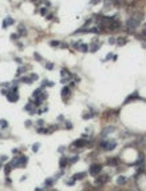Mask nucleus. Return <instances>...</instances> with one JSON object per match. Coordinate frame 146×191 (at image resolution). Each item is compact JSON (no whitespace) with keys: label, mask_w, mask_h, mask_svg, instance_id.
<instances>
[{"label":"nucleus","mask_w":146,"mask_h":191,"mask_svg":"<svg viewBox=\"0 0 146 191\" xmlns=\"http://www.w3.org/2000/svg\"><path fill=\"white\" fill-rule=\"evenodd\" d=\"M138 24H140L138 19H134V18L129 19V20H127V23H126V26H127V31H129L130 34H133V31L138 27Z\"/></svg>","instance_id":"obj_1"},{"label":"nucleus","mask_w":146,"mask_h":191,"mask_svg":"<svg viewBox=\"0 0 146 191\" xmlns=\"http://www.w3.org/2000/svg\"><path fill=\"white\" fill-rule=\"evenodd\" d=\"M101 171H102V166L101 164H93L90 167V174L91 175H98Z\"/></svg>","instance_id":"obj_2"},{"label":"nucleus","mask_w":146,"mask_h":191,"mask_svg":"<svg viewBox=\"0 0 146 191\" xmlns=\"http://www.w3.org/2000/svg\"><path fill=\"white\" fill-rule=\"evenodd\" d=\"M101 147H103V148H106V150H111V148H114L115 147V143L114 142H103V143H101Z\"/></svg>","instance_id":"obj_3"},{"label":"nucleus","mask_w":146,"mask_h":191,"mask_svg":"<svg viewBox=\"0 0 146 191\" xmlns=\"http://www.w3.org/2000/svg\"><path fill=\"white\" fill-rule=\"evenodd\" d=\"M19 98H18V92H11L10 95H8V100L10 102H16Z\"/></svg>","instance_id":"obj_4"},{"label":"nucleus","mask_w":146,"mask_h":191,"mask_svg":"<svg viewBox=\"0 0 146 191\" xmlns=\"http://www.w3.org/2000/svg\"><path fill=\"white\" fill-rule=\"evenodd\" d=\"M12 23H13V20H12L11 18H7V19L4 20V23H3V27H4V28H7L8 26H11Z\"/></svg>","instance_id":"obj_5"},{"label":"nucleus","mask_w":146,"mask_h":191,"mask_svg":"<svg viewBox=\"0 0 146 191\" xmlns=\"http://www.w3.org/2000/svg\"><path fill=\"white\" fill-rule=\"evenodd\" d=\"M68 92H70V88H68V87H64V88L62 90V96H67V95H68Z\"/></svg>","instance_id":"obj_6"},{"label":"nucleus","mask_w":146,"mask_h":191,"mask_svg":"<svg viewBox=\"0 0 146 191\" xmlns=\"http://www.w3.org/2000/svg\"><path fill=\"white\" fill-rule=\"evenodd\" d=\"M107 179H109V178H107L106 175H103V177H101V178H98V180H97V182H98V183H105V182H106Z\"/></svg>","instance_id":"obj_7"},{"label":"nucleus","mask_w":146,"mask_h":191,"mask_svg":"<svg viewBox=\"0 0 146 191\" xmlns=\"http://www.w3.org/2000/svg\"><path fill=\"white\" fill-rule=\"evenodd\" d=\"M98 48H99V44H98V43L95 42V44H94L93 47H91V52H95V51H97Z\"/></svg>","instance_id":"obj_8"},{"label":"nucleus","mask_w":146,"mask_h":191,"mask_svg":"<svg viewBox=\"0 0 146 191\" xmlns=\"http://www.w3.org/2000/svg\"><path fill=\"white\" fill-rule=\"evenodd\" d=\"M125 182H126V178L125 177H119L118 178V183H119V185H123Z\"/></svg>","instance_id":"obj_9"},{"label":"nucleus","mask_w":146,"mask_h":191,"mask_svg":"<svg viewBox=\"0 0 146 191\" xmlns=\"http://www.w3.org/2000/svg\"><path fill=\"white\" fill-rule=\"evenodd\" d=\"M83 144H84L83 140H76V142L74 143V146H78V147H79V146H83Z\"/></svg>","instance_id":"obj_10"},{"label":"nucleus","mask_w":146,"mask_h":191,"mask_svg":"<svg viewBox=\"0 0 146 191\" xmlns=\"http://www.w3.org/2000/svg\"><path fill=\"white\" fill-rule=\"evenodd\" d=\"M118 159H109V164H117Z\"/></svg>","instance_id":"obj_11"},{"label":"nucleus","mask_w":146,"mask_h":191,"mask_svg":"<svg viewBox=\"0 0 146 191\" xmlns=\"http://www.w3.org/2000/svg\"><path fill=\"white\" fill-rule=\"evenodd\" d=\"M82 178H83V174H76L74 177V179H82Z\"/></svg>","instance_id":"obj_12"},{"label":"nucleus","mask_w":146,"mask_h":191,"mask_svg":"<svg viewBox=\"0 0 146 191\" xmlns=\"http://www.w3.org/2000/svg\"><path fill=\"white\" fill-rule=\"evenodd\" d=\"M118 42H119V44L122 45V44H125V42H126V39H122V37H121V39H118Z\"/></svg>","instance_id":"obj_13"},{"label":"nucleus","mask_w":146,"mask_h":191,"mask_svg":"<svg viewBox=\"0 0 146 191\" xmlns=\"http://www.w3.org/2000/svg\"><path fill=\"white\" fill-rule=\"evenodd\" d=\"M26 32H24V27L23 26H20V35H24Z\"/></svg>","instance_id":"obj_14"},{"label":"nucleus","mask_w":146,"mask_h":191,"mask_svg":"<svg viewBox=\"0 0 146 191\" xmlns=\"http://www.w3.org/2000/svg\"><path fill=\"white\" fill-rule=\"evenodd\" d=\"M81 48H82V51H87V45H82Z\"/></svg>","instance_id":"obj_15"},{"label":"nucleus","mask_w":146,"mask_h":191,"mask_svg":"<svg viewBox=\"0 0 146 191\" xmlns=\"http://www.w3.org/2000/svg\"><path fill=\"white\" fill-rule=\"evenodd\" d=\"M109 42H110V44H113V43L115 42V39H114V37H111V39H110V40H109Z\"/></svg>","instance_id":"obj_16"},{"label":"nucleus","mask_w":146,"mask_h":191,"mask_svg":"<svg viewBox=\"0 0 146 191\" xmlns=\"http://www.w3.org/2000/svg\"><path fill=\"white\" fill-rule=\"evenodd\" d=\"M46 67H47V68H50V70H52V64H51V63H50V64H47Z\"/></svg>","instance_id":"obj_17"},{"label":"nucleus","mask_w":146,"mask_h":191,"mask_svg":"<svg viewBox=\"0 0 146 191\" xmlns=\"http://www.w3.org/2000/svg\"><path fill=\"white\" fill-rule=\"evenodd\" d=\"M60 164L64 166V164H66V159H62V163H60Z\"/></svg>","instance_id":"obj_18"},{"label":"nucleus","mask_w":146,"mask_h":191,"mask_svg":"<svg viewBox=\"0 0 146 191\" xmlns=\"http://www.w3.org/2000/svg\"><path fill=\"white\" fill-rule=\"evenodd\" d=\"M93 3H98V0H93Z\"/></svg>","instance_id":"obj_19"}]
</instances>
